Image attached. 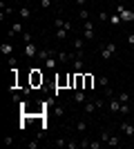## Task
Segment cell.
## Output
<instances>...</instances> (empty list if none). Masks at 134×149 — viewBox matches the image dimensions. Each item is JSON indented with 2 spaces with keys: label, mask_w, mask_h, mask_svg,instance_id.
<instances>
[{
  "label": "cell",
  "mask_w": 134,
  "mask_h": 149,
  "mask_svg": "<svg viewBox=\"0 0 134 149\" xmlns=\"http://www.w3.org/2000/svg\"><path fill=\"white\" fill-rule=\"evenodd\" d=\"M29 85H32L34 89H43V85H45V74L40 71L38 67H34L32 71H29Z\"/></svg>",
  "instance_id": "cell-1"
},
{
  "label": "cell",
  "mask_w": 134,
  "mask_h": 149,
  "mask_svg": "<svg viewBox=\"0 0 134 149\" xmlns=\"http://www.w3.org/2000/svg\"><path fill=\"white\" fill-rule=\"evenodd\" d=\"M98 54H101L103 60H109V58L116 54V42H105L101 45V49H98Z\"/></svg>",
  "instance_id": "cell-2"
},
{
  "label": "cell",
  "mask_w": 134,
  "mask_h": 149,
  "mask_svg": "<svg viewBox=\"0 0 134 149\" xmlns=\"http://www.w3.org/2000/svg\"><path fill=\"white\" fill-rule=\"evenodd\" d=\"M38 51H40V47L36 42H25V58H29V60H34V58H38Z\"/></svg>",
  "instance_id": "cell-3"
},
{
  "label": "cell",
  "mask_w": 134,
  "mask_h": 149,
  "mask_svg": "<svg viewBox=\"0 0 134 149\" xmlns=\"http://www.w3.org/2000/svg\"><path fill=\"white\" fill-rule=\"evenodd\" d=\"M116 13H121L123 22H134V9H125L123 5H119L116 7Z\"/></svg>",
  "instance_id": "cell-4"
},
{
  "label": "cell",
  "mask_w": 134,
  "mask_h": 149,
  "mask_svg": "<svg viewBox=\"0 0 134 149\" xmlns=\"http://www.w3.org/2000/svg\"><path fill=\"white\" fill-rule=\"evenodd\" d=\"M69 78H72V71L69 74H58L56 76V89H69Z\"/></svg>",
  "instance_id": "cell-5"
},
{
  "label": "cell",
  "mask_w": 134,
  "mask_h": 149,
  "mask_svg": "<svg viewBox=\"0 0 134 149\" xmlns=\"http://www.w3.org/2000/svg\"><path fill=\"white\" fill-rule=\"evenodd\" d=\"M83 38L85 40H94V22L92 20H85L83 22Z\"/></svg>",
  "instance_id": "cell-6"
},
{
  "label": "cell",
  "mask_w": 134,
  "mask_h": 149,
  "mask_svg": "<svg viewBox=\"0 0 134 149\" xmlns=\"http://www.w3.org/2000/svg\"><path fill=\"white\" fill-rule=\"evenodd\" d=\"M54 27H56V29H67L69 33L74 31V25H72L69 20H65V18H56L54 20Z\"/></svg>",
  "instance_id": "cell-7"
},
{
  "label": "cell",
  "mask_w": 134,
  "mask_h": 149,
  "mask_svg": "<svg viewBox=\"0 0 134 149\" xmlns=\"http://www.w3.org/2000/svg\"><path fill=\"white\" fill-rule=\"evenodd\" d=\"M72 100H74L76 105H85V102H87V91L76 89V91H74V96H72Z\"/></svg>",
  "instance_id": "cell-8"
},
{
  "label": "cell",
  "mask_w": 134,
  "mask_h": 149,
  "mask_svg": "<svg viewBox=\"0 0 134 149\" xmlns=\"http://www.w3.org/2000/svg\"><path fill=\"white\" fill-rule=\"evenodd\" d=\"M74 60V54H69V51H58V62L60 65H67V62Z\"/></svg>",
  "instance_id": "cell-9"
},
{
  "label": "cell",
  "mask_w": 134,
  "mask_h": 149,
  "mask_svg": "<svg viewBox=\"0 0 134 149\" xmlns=\"http://www.w3.org/2000/svg\"><path fill=\"white\" fill-rule=\"evenodd\" d=\"M107 107H109V111H112V113H119V109H121V100L114 96V98L107 100Z\"/></svg>",
  "instance_id": "cell-10"
},
{
  "label": "cell",
  "mask_w": 134,
  "mask_h": 149,
  "mask_svg": "<svg viewBox=\"0 0 134 149\" xmlns=\"http://www.w3.org/2000/svg\"><path fill=\"white\" fill-rule=\"evenodd\" d=\"M119 129H121L128 138H132V136H134V125H130V123H121V125H119Z\"/></svg>",
  "instance_id": "cell-11"
},
{
  "label": "cell",
  "mask_w": 134,
  "mask_h": 149,
  "mask_svg": "<svg viewBox=\"0 0 134 149\" xmlns=\"http://www.w3.org/2000/svg\"><path fill=\"white\" fill-rule=\"evenodd\" d=\"M72 67H74V71H85V58H76V56H74Z\"/></svg>",
  "instance_id": "cell-12"
},
{
  "label": "cell",
  "mask_w": 134,
  "mask_h": 149,
  "mask_svg": "<svg viewBox=\"0 0 134 149\" xmlns=\"http://www.w3.org/2000/svg\"><path fill=\"white\" fill-rule=\"evenodd\" d=\"M94 76L92 74H87V71H85V91H92V89H94Z\"/></svg>",
  "instance_id": "cell-13"
},
{
  "label": "cell",
  "mask_w": 134,
  "mask_h": 149,
  "mask_svg": "<svg viewBox=\"0 0 134 149\" xmlns=\"http://www.w3.org/2000/svg\"><path fill=\"white\" fill-rule=\"evenodd\" d=\"M72 47H74V51H85V38H74Z\"/></svg>",
  "instance_id": "cell-14"
},
{
  "label": "cell",
  "mask_w": 134,
  "mask_h": 149,
  "mask_svg": "<svg viewBox=\"0 0 134 149\" xmlns=\"http://www.w3.org/2000/svg\"><path fill=\"white\" fill-rule=\"evenodd\" d=\"M22 31V22H13L11 29H9V36H16V33H20Z\"/></svg>",
  "instance_id": "cell-15"
},
{
  "label": "cell",
  "mask_w": 134,
  "mask_h": 149,
  "mask_svg": "<svg viewBox=\"0 0 134 149\" xmlns=\"http://www.w3.org/2000/svg\"><path fill=\"white\" fill-rule=\"evenodd\" d=\"M96 82H98L103 89H107V87H109V78H107V76H98V78H96Z\"/></svg>",
  "instance_id": "cell-16"
},
{
  "label": "cell",
  "mask_w": 134,
  "mask_h": 149,
  "mask_svg": "<svg viewBox=\"0 0 134 149\" xmlns=\"http://www.w3.org/2000/svg\"><path fill=\"white\" fill-rule=\"evenodd\" d=\"M94 109H98L96 102L94 100H87V102H85V113H94Z\"/></svg>",
  "instance_id": "cell-17"
},
{
  "label": "cell",
  "mask_w": 134,
  "mask_h": 149,
  "mask_svg": "<svg viewBox=\"0 0 134 149\" xmlns=\"http://www.w3.org/2000/svg\"><path fill=\"white\" fill-rule=\"evenodd\" d=\"M109 22H112V27H119L123 22L121 20V13H112V18H109Z\"/></svg>",
  "instance_id": "cell-18"
},
{
  "label": "cell",
  "mask_w": 134,
  "mask_h": 149,
  "mask_svg": "<svg viewBox=\"0 0 134 149\" xmlns=\"http://www.w3.org/2000/svg\"><path fill=\"white\" fill-rule=\"evenodd\" d=\"M0 51H2V54H7V56H11V51H13L11 42H2V47H0Z\"/></svg>",
  "instance_id": "cell-19"
},
{
  "label": "cell",
  "mask_w": 134,
  "mask_h": 149,
  "mask_svg": "<svg viewBox=\"0 0 134 149\" xmlns=\"http://www.w3.org/2000/svg\"><path fill=\"white\" fill-rule=\"evenodd\" d=\"M116 98L125 105V102H130V93H128V91H119V93H116Z\"/></svg>",
  "instance_id": "cell-20"
},
{
  "label": "cell",
  "mask_w": 134,
  "mask_h": 149,
  "mask_svg": "<svg viewBox=\"0 0 134 149\" xmlns=\"http://www.w3.org/2000/svg\"><path fill=\"white\" fill-rule=\"evenodd\" d=\"M67 36H69V31H67V29H56V38H58V40H67Z\"/></svg>",
  "instance_id": "cell-21"
},
{
  "label": "cell",
  "mask_w": 134,
  "mask_h": 149,
  "mask_svg": "<svg viewBox=\"0 0 134 149\" xmlns=\"http://www.w3.org/2000/svg\"><path fill=\"white\" fill-rule=\"evenodd\" d=\"M18 13H20V18H22V20H27L29 16H32V9H29V7H22Z\"/></svg>",
  "instance_id": "cell-22"
},
{
  "label": "cell",
  "mask_w": 134,
  "mask_h": 149,
  "mask_svg": "<svg viewBox=\"0 0 134 149\" xmlns=\"http://www.w3.org/2000/svg\"><path fill=\"white\" fill-rule=\"evenodd\" d=\"M107 145H109V147H119V145H121V138H119V136H109Z\"/></svg>",
  "instance_id": "cell-23"
},
{
  "label": "cell",
  "mask_w": 134,
  "mask_h": 149,
  "mask_svg": "<svg viewBox=\"0 0 134 149\" xmlns=\"http://www.w3.org/2000/svg\"><path fill=\"white\" fill-rule=\"evenodd\" d=\"M78 18L83 20V22H85V20H89V11L85 9V7H81V11H78Z\"/></svg>",
  "instance_id": "cell-24"
},
{
  "label": "cell",
  "mask_w": 134,
  "mask_h": 149,
  "mask_svg": "<svg viewBox=\"0 0 134 149\" xmlns=\"http://www.w3.org/2000/svg\"><path fill=\"white\" fill-rule=\"evenodd\" d=\"M76 129L81 131V134H85V131H87V123H85V120H78V123H76Z\"/></svg>",
  "instance_id": "cell-25"
},
{
  "label": "cell",
  "mask_w": 134,
  "mask_h": 149,
  "mask_svg": "<svg viewBox=\"0 0 134 149\" xmlns=\"http://www.w3.org/2000/svg\"><path fill=\"white\" fill-rule=\"evenodd\" d=\"M119 113H121V116H128V113H130V102H125V105L121 102V109H119Z\"/></svg>",
  "instance_id": "cell-26"
},
{
  "label": "cell",
  "mask_w": 134,
  "mask_h": 149,
  "mask_svg": "<svg viewBox=\"0 0 134 149\" xmlns=\"http://www.w3.org/2000/svg\"><path fill=\"white\" fill-rule=\"evenodd\" d=\"M109 136H112V134H109V131H107V129H101V140H103V143H105V145H107V140H109Z\"/></svg>",
  "instance_id": "cell-27"
},
{
  "label": "cell",
  "mask_w": 134,
  "mask_h": 149,
  "mask_svg": "<svg viewBox=\"0 0 134 149\" xmlns=\"http://www.w3.org/2000/svg\"><path fill=\"white\" fill-rule=\"evenodd\" d=\"M7 62H9V67H16V65H18V56H13V54H11V56L7 58Z\"/></svg>",
  "instance_id": "cell-28"
},
{
  "label": "cell",
  "mask_w": 134,
  "mask_h": 149,
  "mask_svg": "<svg viewBox=\"0 0 134 149\" xmlns=\"http://www.w3.org/2000/svg\"><path fill=\"white\" fill-rule=\"evenodd\" d=\"M54 5V0H40V9H49Z\"/></svg>",
  "instance_id": "cell-29"
},
{
  "label": "cell",
  "mask_w": 134,
  "mask_h": 149,
  "mask_svg": "<svg viewBox=\"0 0 134 149\" xmlns=\"http://www.w3.org/2000/svg\"><path fill=\"white\" fill-rule=\"evenodd\" d=\"M78 145H81V147H89V145H92V140H89V138H81V140H78Z\"/></svg>",
  "instance_id": "cell-30"
},
{
  "label": "cell",
  "mask_w": 134,
  "mask_h": 149,
  "mask_svg": "<svg viewBox=\"0 0 134 149\" xmlns=\"http://www.w3.org/2000/svg\"><path fill=\"white\" fill-rule=\"evenodd\" d=\"M98 20H101V22H107V20H109L107 11H101V13H98Z\"/></svg>",
  "instance_id": "cell-31"
},
{
  "label": "cell",
  "mask_w": 134,
  "mask_h": 149,
  "mask_svg": "<svg viewBox=\"0 0 134 149\" xmlns=\"http://www.w3.org/2000/svg\"><path fill=\"white\" fill-rule=\"evenodd\" d=\"M22 40H25V42H32L34 38H32V33H29V31H22Z\"/></svg>",
  "instance_id": "cell-32"
},
{
  "label": "cell",
  "mask_w": 134,
  "mask_h": 149,
  "mask_svg": "<svg viewBox=\"0 0 134 149\" xmlns=\"http://www.w3.org/2000/svg\"><path fill=\"white\" fill-rule=\"evenodd\" d=\"M54 143H56V147H67V140H63V138H56Z\"/></svg>",
  "instance_id": "cell-33"
},
{
  "label": "cell",
  "mask_w": 134,
  "mask_h": 149,
  "mask_svg": "<svg viewBox=\"0 0 134 149\" xmlns=\"http://www.w3.org/2000/svg\"><path fill=\"white\" fill-rule=\"evenodd\" d=\"M63 107H54V116H58V118H60V116H63Z\"/></svg>",
  "instance_id": "cell-34"
},
{
  "label": "cell",
  "mask_w": 134,
  "mask_h": 149,
  "mask_svg": "<svg viewBox=\"0 0 134 149\" xmlns=\"http://www.w3.org/2000/svg\"><path fill=\"white\" fill-rule=\"evenodd\" d=\"M67 147H69V149H76V147H81V145H78L76 140H67Z\"/></svg>",
  "instance_id": "cell-35"
},
{
  "label": "cell",
  "mask_w": 134,
  "mask_h": 149,
  "mask_svg": "<svg viewBox=\"0 0 134 149\" xmlns=\"http://www.w3.org/2000/svg\"><path fill=\"white\" fill-rule=\"evenodd\" d=\"M5 145H13V136H7L5 138Z\"/></svg>",
  "instance_id": "cell-36"
},
{
  "label": "cell",
  "mask_w": 134,
  "mask_h": 149,
  "mask_svg": "<svg viewBox=\"0 0 134 149\" xmlns=\"http://www.w3.org/2000/svg\"><path fill=\"white\" fill-rule=\"evenodd\" d=\"M128 42H130V45H134V33H130V36H128Z\"/></svg>",
  "instance_id": "cell-37"
},
{
  "label": "cell",
  "mask_w": 134,
  "mask_h": 149,
  "mask_svg": "<svg viewBox=\"0 0 134 149\" xmlns=\"http://www.w3.org/2000/svg\"><path fill=\"white\" fill-rule=\"evenodd\" d=\"M85 2H87V0H76V5H78V7H83Z\"/></svg>",
  "instance_id": "cell-38"
},
{
  "label": "cell",
  "mask_w": 134,
  "mask_h": 149,
  "mask_svg": "<svg viewBox=\"0 0 134 149\" xmlns=\"http://www.w3.org/2000/svg\"><path fill=\"white\" fill-rule=\"evenodd\" d=\"M132 91H134V87H132Z\"/></svg>",
  "instance_id": "cell-39"
},
{
  "label": "cell",
  "mask_w": 134,
  "mask_h": 149,
  "mask_svg": "<svg viewBox=\"0 0 134 149\" xmlns=\"http://www.w3.org/2000/svg\"><path fill=\"white\" fill-rule=\"evenodd\" d=\"M132 9H134V7H132Z\"/></svg>",
  "instance_id": "cell-40"
}]
</instances>
